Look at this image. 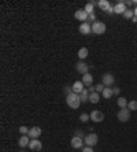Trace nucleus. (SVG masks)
<instances>
[{"label":"nucleus","instance_id":"f257e3e1","mask_svg":"<svg viewBox=\"0 0 137 152\" xmlns=\"http://www.w3.org/2000/svg\"><path fill=\"white\" fill-rule=\"evenodd\" d=\"M66 103H67V106L70 107V108L77 110V108H79V106H81V97H79V95L73 92L66 96Z\"/></svg>","mask_w":137,"mask_h":152},{"label":"nucleus","instance_id":"f03ea898","mask_svg":"<svg viewBox=\"0 0 137 152\" xmlns=\"http://www.w3.org/2000/svg\"><path fill=\"white\" fill-rule=\"evenodd\" d=\"M107 30V26H106L104 22H100V21H96L92 23V33H95V34H103V33Z\"/></svg>","mask_w":137,"mask_h":152},{"label":"nucleus","instance_id":"7ed1b4c3","mask_svg":"<svg viewBox=\"0 0 137 152\" xmlns=\"http://www.w3.org/2000/svg\"><path fill=\"white\" fill-rule=\"evenodd\" d=\"M130 113H132V111H130L129 108H121V110L118 111V114H117V118H118V121H119V122H122V124L129 122Z\"/></svg>","mask_w":137,"mask_h":152},{"label":"nucleus","instance_id":"20e7f679","mask_svg":"<svg viewBox=\"0 0 137 152\" xmlns=\"http://www.w3.org/2000/svg\"><path fill=\"white\" fill-rule=\"evenodd\" d=\"M98 141H99V137H98L96 133H89V134H87L85 136V138H84L85 145H87V147H92V148L98 144Z\"/></svg>","mask_w":137,"mask_h":152},{"label":"nucleus","instance_id":"39448f33","mask_svg":"<svg viewBox=\"0 0 137 152\" xmlns=\"http://www.w3.org/2000/svg\"><path fill=\"white\" fill-rule=\"evenodd\" d=\"M101 84L104 85V86H111V85L115 84V78H114V75L111 74V73H104V74L101 75Z\"/></svg>","mask_w":137,"mask_h":152},{"label":"nucleus","instance_id":"423d86ee","mask_svg":"<svg viewBox=\"0 0 137 152\" xmlns=\"http://www.w3.org/2000/svg\"><path fill=\"white\" fill-rule=\"evenodd\" d=\"M89 117H90V121L95 122V124H100V122L104 121V114L101 113V111H98V110L92 111V113L89 114Z\"/></svg>","mask_w":137,"mask_h":152},{"label":"nucleus","instance_id":"0eeeda50","mask_svg":"<svg viewBox=\"0 0 137 152\" xmlns=\"http://www.w3.org/2000/svg\"><path fill=\"white\" fill-rule=\"evenodd\" d=\"M76 71L77 73H79V74L85 75V74L89 73V66H88L84 60H79V62H77L76 63Z\"/></svg>","mask_w":137,"mask_h":152},{"label":"nucleus","instance_id":"6e6552de","mask_svg":"<svg viewBox=\"0 0 137 152\" xmlns=\"http://www.w3.org/2000/svg\"><path fill=\"white\" fill-rule=\"evenodd\" d=\"M84 138H81V137H77V136H73V138H71V141H70V145H71V148H74V149H81V148H84Z\"/></svg>","mask_w":137,"mask_h":152},{"label":"nucleus","instance_id":"1a4fd4ad","mask_svg":"<svg viewBox=\"0 0 137 152\" xmlns=\"http://www.w3.org/2000/svg\"><path fill=\"white\" fill-rule=\"evenodd\" d=\"M41 133H43L41 127H40V126H33V127H30L29 134H28V136H29L32 140H34V138H39L40 136H41Z\"/></svg>","mask_w":137,"mask_h":152},{"label":"nucleus","instance_id":"9d476101","mask_svg":"<svg viewBox=\"0 0 137 152\" xmlns=\"http://www.w3.org/2000/svg\"><path fill=\"white\" fill-rule=\"evenodd\" d=\"M79 33L84 36H88L92 33V25L88 23V22H82L81 25H79Z\"/></svg>","mask_w":137,"mask_h":152},{"label":"nucleus","instance_id":"9b49d317","mask_svg":"<svg viewBox=\"0 0 137 152\" xmlns=\"http://www.w3.org/2000/svg\"><path fill=\"white\" fill-rule=\"evenodd\" d=\"M29 148L32 149V151H41V148H43V142L40 141L39 138H34V140H30L29 142Z\"/></svg>","mask_w":137,"mask_h":152},{"label":"nucleus","instance_id":"f8f14e48","mask_svg":"<svg viewBox=\"0 0 137 152\" xmlns=\"http://www.w3.org/2000/svg\"><path fill=\"white\" fill-rule=\"evenodd\" d=\"M126 10H128V7L125 6V3H123V1H118V3L114 6V12H115V14L123 15Z\"/></svg>","mask_w":137,"mask_h":152},{"label":"nucleus","instance_id":"ddd939ff","mask_svg":"<svg viewBox=\"0 0 137 152\" xmlns=\"http://www.w3.org/2000/svg\"><path fill=\"white\" fill-rule=\"evenodd\" d=\"M74 17H76V19H78V21H82V22L88 21V14L85 10H77Z\"/></svg>","mask_w":137,"mask_h":152},{"label":"nucleus","instance_id":"4468645a","mask_svg":"<svg viewBox=\"0 0 137 152\" xmlns=\"http://www.w3.org/2000/svg\"><path fill=\"white\" fill-rule=\"evenodd\" d=\"M84 89H85V85H84L82 81H76L74 84H73V92L77 93V95H79Z\"/></svg>","mask_w":137,"mask_h":152},{"label":"nucleus","instance_id":"2eb2a0df","mask_svg":"<svg viewBox=\"0 0 137 152\" xmlns=\"http://www.w3.org/2000/svg\"><path fill=\"white\" fill-rule=\"evenodd\" d=\"M81 81L84 82L85 86H92V84H93V75L90 74V73H88V74L82 75V80H81Z\"/></svg>","mask_w":137,"mask_h":152},{"label":"nucleus","instance_id":"dca6fc26","mask_svg":"<svg viewBox=\"0 0 137 152\" xmlns=\"http://www.w3.org/2000/svg\"><path fill=\"white\" fill-rule=\"evenodd\" d=\"M30 140H32V138H30L29 136H21V137H19V141H18L19 147H21V148H25V147H29V142H30Z\"/></svg>","mask_w":137,"mask_h":152},{"label":"nucleus","instance_id":"f3484780","mask_svg":"<svg viewBox=\"0 0 137 152\" xmlns=\"http://www.w3.org/2000/svg\"><path fill=\"white\" fill-rule=\"evenodd\" d=\"M100 102V95L98 92H93V93H89V103L92 104H98Z\"/></svg>","mask_w":137,"mask_h":152},{"label":"nucleus","instance_id":"a211bd4d","mask_svg":"<svg viewBox=\"0 0 137 152\" xmlns=\"http://www.w3.org/2000/svg\"><path fill=\"white\" fill-rule=\"evenodd\" d=\"M79 97H81V103H87L89 102V91L87 88L84 89L82 92L79 93Z\"/></svg>","mask_w":137,"mask_h":152},{"label":"nucleus","instance_id":"6ab92c4d","mask_svg":"<svg viewBox=\"0 0 137 152\" xmlns=\"http://www.w3.org/2000/svg\"><path fill=\"white\" fill-rule=\"evenodd\" d=\"M101 96L104 97V99H111L112 96H114V93H112V88H108V86H106L104 91H103V93H101Z\"/></svg>","mask_w":137,"mask_h":152},{"label":"nucleus","instance_id":"aec40b11","mask_svg":"<svg viewBox=\"0 0 137 152\" xmlns=\"http://www.w3.org/2000/svg\"><path fill=\"white\" fill-rule=\"evenodd\" d=\"M88 48H85V47H82V48H79V51H78V58H79V60H84V59H87L88 58Z\"/></svg>","mask_w":137,"mask_h":152},{"label":"nucleus","instance_id":"412c9836","mask_svg":"<svg viewBox=\"0 0 137 152\" xmlns=\"http://www.w3.org/2000/svg\"><path fill=\"white\" fill-rule=\"evenodd\" d=\"M98 6L101 8V10L104 11H107V8H110L111 6H110V1H107V0H100V1H98Z\"/></svg>","mask_w":137,"mask_h":152},{"label":"nucleus","instance_id":"4be33fe9","mask_svg":"<svg viewBox=\"0 0 137 152\" xmlns=\"http://www.w3.org/2000/svg\"><path fill=\"white\" fill-rule=\"evenodd\" d=\"M128 100L125 99V97H118V100H117V104H118L119 108H128Z\"/></svg>","mask_w":137,"mask_h":152},{"label":"nucleus","instance_id":"5701e85b","mask_svg":"<svg viewBox=\"0 0 137 152\" xmlns=\"http://www.w3.org/2000/svg\"><path fill=\"white\" fill-rule=\"evenodd\" d=\"M122 17L125 18V19H133V17H134V11H133V10H129V8H128V10L125 11V14H123Z\"/></svg>","mask_w":137,"mask_h":152},{"label":"nucleus","instance_id":"b1692460","mask_svg":"<svg viewBox=\"0 0 137 152\" xmlns=\"http://www.w3.org/2000/svg\"><path fill=\"white\" fill-rule=\"evenodd\" d=\"M128 108L130 111H137V100H130L128 103Z\"/></svg>","mask_w":137,"mask_h":152},{"label":"nucleus","instance_id":"393cba45","mask_svg":"<svg viewBox=\"0 0 137 152\" xmlns=\"http://www.w3.org/2000/svg\"><path fill=\"white\" fill-rule=\"evenodd\" d=\"M84 10L87 11L88 15H89V14H93V12H95V6H93V4H90V3H88L87 6H85V8H84Z\"/></svg>","mask_w":137,"mask_h":152},{"label":"nucleus","instance_id":"a878e982","mask_svg":"<svg viewBox=\"0 0 137 152\" xmlns=\"http://www.w3.org/2000/svg\"><path fill=\"white\" fill-rule=\"evenodd\" d=\"M29 130L30 129L28 126H19V133H21L22 136H28L29 134Z\"/></svg>","mask_w":137,"mask_h":152},{"label":"nucleus","instance_id":"bb28decb","mask_svg":"<svg viewBox=\"0 0 137 152\" xmlns=\"http://www.w3.org/2000/svg\"><path fill=\"white\" fill-rule=\"evenodd\" d=\"M79 121H81V122H82V124H87L88 121H90V117L89 115H88V114H81V115H79Z\"/></svg>","mask_w":137,"mask_h":152},{"label":"nucleus","instance_id":"cd10ccee","mask_svg":"<svg viewBox=\"0 0 137 152\" xmlns=\"http://www.w3.org/2000/svg\"><path fill=\"white\" fill-rule=\"evenodd\" d=\"M74 136L81 137V138H85V132H84L82 129H76V130H74Z\"/></svg>","mask_w":137,"mask_h":152},{"label":"nucleus","instance_id":"c85d7f7f","mask_svg":"<svg viewBox=\"0 0 137 152\" xmlns=\"http://www.w3.org/2000/svg\"><path fill=\"white\" fill-rule=\"evenodd\" d=\"M65 93H66V96L70 95V93H73V85H66L65 86Z\"/></svg>","mask_w":137,"mask_h":152},{"label":"nucleus","instance_id":"c756f323","mask_svg":"<svg viewBox=\"0 0 137 152\" xmlns=\"http://www.w3.org/2000/svg\"><path fill=\"white\" fill-rule=\"evenodd\" d=\"M104 88H106V86L103 84H98V85H96V92H98V93H103Z\"/></svg>","mask_w":137,"mask_h":152},{"label":"nucleus","instance_id":"7c9ffc66","mask_svg":"<svg viewBox=\"0 0 137 152\" xmlns=\"http://www.w3.org/2000/svg\"><path fill=\"white\" fill-rule=\"evenodd\" d=\"M88 21H92V22H96V14H89L88 15Z\"/></svg>","mask_w":137,"mask_h":152},{"label":"nucleus","instance_id":"2f4dec72","mask_svg":"<svg viewBox=\"0 0 137 152\" xmlns=\"http://www.w3.org/2000/svg\"><path fill=\"white\" fill-rule=\"evenodd\" d=\"M112 93H114V96H118L119 93H121V89H119L118 86H114V88H112Z\"/></svg>","mask_w":137,"mask_h":152},{"label":"nucleus","instance_id":"473e14b6","mask_svg":"<svg viewBox=\"0 0 137 152\" xmlns=\"http://www.w3.org/2000/svg\"><path fill=\"white\" fill-rule=\"evenodd\" d=\"M82 152H93V148H92V147H87V145H85V147L82 148Z\"/></svg>","mask_w":137,"mask_h":152},{"label":"nucleus","instance_id":"72a5a7b5","mask_svg":"<svg viewBox=\"0 0 137 152\" xmlns=\"http://www.w3.org/2000/svg\"><path fill=\"white\" fill-rule=\"evenodd\" d=\"M106 12H107V14H115V12H114V7H110V8H107V11H106Z\"/></svg>","mask_w":137,"mask_h":152},{"label":"nucleus","instance_id":"f704fd0d","mask_svg":"<svg viewBox=\"0 0 137 152\" xmlns=\"http://www.w3.org/2000/svg\"><path fill=\"white\" fill-rule=\"evenodd\" d=\"M123 3H125V6H126V7H130V6L133 4V1H130V0H126V1H123Z\"/></svg>","mask_w":137,"mask_h":152},{"label":"nucleus","instance_id":"c9c22d12","mask_svg":"<svg viewBox=\"0 0 137 152\" xmlns=\"http://www.w3.org/2000/svg\"><path fill=\"white\" fill-rule=\"evenodd\" d=\"M132 22H134V23H136V22H137V17H133V19H132Z\"/></svg>","mask_w":137,"mask_h":152},{"label":"nucleus","instance_id":"e433bc0d","mask_svg":"<svg viewBox=\"0 0 137 152\" xmlns=\"http://www.w3.org/2000/svg\"><path fill=\"white\" fill-rule=\"evenodd\" d=\"M133 11H134V17H137V7H136V8H134V10H133Z\"/></svg>","mask_w":137,"mask_h":152},{"label":"nucleus","instance_id":"4c0bfd02","mask_svg":"<svg viewBox=\"0 0 137 152\" xmlns=\"http://www.w3.org/2000/svg\"><path fill=\"white\" fill-rule=\"evenodd\" d=\"M133 4H134V6H136V7H137V0H134V1H133Z\"/></svg>","mask_w":137,"mask_h":152},{"label":"nucleus","instance_id":"58836bf2","mask_svg":"<svg viewBox=\"0 0 137 152\" xmlns=\"http://www.w3.org/2000/svg\"><path fill=\"white\" fill-rule=\"evenodd\" d=\"M21 152H23V151H21Z\"/></svg>","mask_w":137,"mask_h":152}]
</instances>
